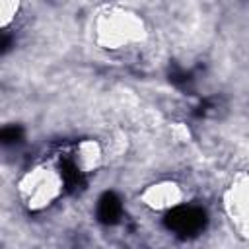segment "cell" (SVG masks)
<instances>
[{"label": "cell", "instance_id": "cell-3", "mask_svg": "<svg viewBox=\"0 0 249 249\" xmlns=\"http://www.w3.org/2000/svg\"><path fill=\"white\" fill-rule=\"evenodd\" d=\"M60 175H62V181H64L68 193H76L78 189H82L86 185L82 171L76 167V163L70 158H62L60 160Z\"/></svg>", "mask_w": 249, "mask_h": 249}, {"label": "cell", "instance_id": "cell-5", "mask_svg": "<svg viewBox=\"0 0 249 249\" xmlns=\"http://www.w3.org/2000/svg\"><path fill=\"white\" fill-rule=\"evenodd\" d=\"M169 82H171L173 86H177V88L187 89V88L191 86L193 78H191V74H189V72H185V70H173V72L169 74Z\"/></svg>", "mask_w": 249, "mask_h": 249}, {"label": "cell", "instance_id": "cell-2", "mask_svg": "<svg viewBox=\"0 0 249 249\" xmlns=\"http://www.w3.org/2000/svg\"><path fill=\"white\" fill-rule=\"evenodd\" d=\"M95 214H97V220L101 224H107V226H113L121 220V214H123V206H121V198L107 191L99 196L97 200V208H95Z\"/></svg>", "mask_w": 249, "mask_h": 249}, {"label": "cell", "instance_id": "cell-6", "mask_svg": "<svg viewBox=\"0 0 249 249\" xmlns=\"http://www.w3.org/2000/svg\"><path fill=\"white\" fill-rule=\"evenodd\" d=\"M10 43H12L10 35H4V37H2V45H0V53H2V54H6V53L10 51Z\"/></svg>", "mask_w": 249, "mask_h": 249}, {"label": "cell", "instance_id": "cell-4", "mask_svg": "<svg viewBox=\"0 0 249 249\" xmlns=\"http://www.w3.org/2000/svg\"><path fill=\"white\" fill-rule=\"evenodd\" d=\"M0 140H2V144H18V142H21L23 140V128L21 126H6V128H2V134H0Z\"/></svg>", "mask_w": 249, "mask_h": 249}, {"label": "cell", "instance_id": "cell-1", "mask_svg": "<svg viewBox=\"0 0 249 249\" xmlns=\"http://www.w3.org/2000/svg\"><path fill=\"white\" fill-rule=\"evenodd\" d=\"M206 212L198 206H177L169 210L163 218V224L167 230H171L177 237L187 239L198 235L206 228Z\"/></svg>", "mask_w": 249, "mask_h": 249}]
</instances>
